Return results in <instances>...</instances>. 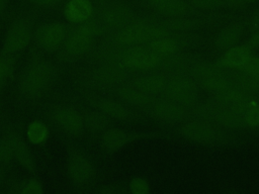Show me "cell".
I'll return each instance as SVG.
<instances>
[{"label": "cell", "mask_w": 259, "mask_h": 194, "mask_svg": "<svg viewBox=\"0 0 259 194\" xmlns=\"http://www.w3.org/2000/svg\"><path fill=\"white\" fill-rule=\"evenodd\" d=\"M57 76L58 70L53 62L41 57H33L18 76V94L26 100L39 99L52 88Z\"/></svg>", "instance_id": "6da1fadb"}, {"label": "cell", "mask_w": 259, "mask_h": 194, "mask_svg": "<svg viewBox=\"0 0 259 194\" xmlns=\"http://www.w3.org/2000/svg\"><path fill=\"white\" fill-rule=\"evenodd\" d=\"M102 32L95 19H89L85 22L75 24L68 30L66 39L58 51L59 60L72 63L88 56L93 48L94 40Z\"/></svg>", "instance_id": "7a4b0ae2"}, {"label": "cell", "mask_w": 259, "mask_h": 194, "mask_svg": "<svg viewBox=\"0 0 259 194\" xmlns=\"http://www.w3.org/2000/svg\"><path fill=\"white\" fill-rule=\"evenodd\" d=\"M34 25V14L22 13L16 16L6 29L0 55L15 56L24 51L32 41Z\"/></svg>", "instance_id": "3957f363"}, {"label": "cell", "mask_w": 259, "mask_h": 194, "mask_svg": "<svg viewBox=\"0 0 259 194\" xmlns=\"http://www.w3.org/2000/svg\"><path fill=\"white\" fill-rule=\"evenodd\" d=\"M169 32L170 30L162 22H131L121 29L113 32L110 45L121 48L169 35Z\"/></svg>", "instance_id": "277c9868"}, {"label": "cell", "mask_w": 259, "mask_h": 194, "mask_svg": "<svg viewBox=\"0 0 259 194\" xmlns=\"http://www.w3.org/2000/svg\"><path fill=\"white\" fill-rule=\"evenodd\" d=\"M69 28L61 21H48L34 27L32 41L45 53H58L63 45Z\"/></svg>", "instance_id": "5b68a950"}, {"label": "cell", "mask_w": 259, "mask_h": 194, "mask_svg": "<svg viewBox=\"0 0 259 194\" xmlns=\"http://www.w3.org/2000/svg\"><path fill=\"white\" fill-rule=\"evenodd\" d=\"M163 94L166 99L184 107L192 106L198 99V86L187 75H172L167 79Z\"/></svg>", "instance_id": "8992f818"}, {"label": "cell", "mask_w": 259, "mask_h": 194, "mask_svg": "<svg viewBox=\"0 0 259 194\" xmlns=\"http://www.w3.org/2000/svg\"><path fill=\"white\" fill-rule=\"evenodd\" d=\"M127 80L125 68L118 64L98 65L81 76V83L88 87H116Z\"/></svg>", "instance_id": "52a82bcc"}, {"label": "cell", "mask_w": 259, "mask_h": 194, "mask_svg": "<svg viewBox=\"0 0 259 194\" xmlns=\"http://www.w3.org/2000/svg\"><path fill=\"white\" fill-rule=\"evenodd\" d=\"M51 119L64 133L78 137L83 134L85 127L82 113L69 105H58L51 110Z\"/></svg>", "instance_id": "ba28073f"}, {"label": "cell", "mask_w": 259, "mask_h": 194, "mask_svg": "<svg viewBox=\"0 0 259 194\" xmlns=\"http://www.w3.org/2000/svg\"><path fill=\"white\" fill-rule=\"evenodd\" d=\"M67 173L75 186L83 187L92 181L95 170L92 162L83 153L71 150L67 156Z\"/></svg>", "instance_id": "9c48e42d"}, {"label": "cell", "mask_w": 259, "mask_h": 194, "mask_svg": "<svg viewBox=\"0 0 259 194\" xmlns=\"http://www.w3.org/2000/svg\"><path fill=\"white\" fill-rule=\"evenodd\" d=\"M178 133L185 139L203 144L213 143L221 137L211 122L198 118L183 123L178 128Z\"/></svg>", "instance_id": "30bf717a"}, {"label": "cell", "mask_w": 259, "mask_h": 194, "mask_svg": "<svg viewBox=\"0 0 259 194\" xmlns=\"http://www.w3.org/2000/svg\"><path fill=\"white\" fill-rule=\"evenodd\" d=\"M118 65L132 70H152L160 66L161 58L148 48L134 47L120 51Z\"/></svg>", "instance_id": "8fae6325"}, {"label": "cell", "mask_w": 259, "mask_h": 194, "mask_svg": "<svg viewBox=\"0 0 259 194\" xmlns=\"http://www.w3.org/2000/svg\"><path fill=\"white\" fill-rule=\"evenodd\" d=\"M87 103L94 109L99 110L111 119L120 121H136L141 117L125 103L99 96H88Z\"/></svg>", "instance_id": "7c38bea8"}, {"label": "cell", "mask_w": 259, "mask_h": 194, "mask_svg": "<svg viewBox=\"0 0 259 194\" xmlns=\"http://www.w3.org/2000/svg\"><path fill=\"white\" fill-rule=\"evenodd\" d=\"M202 119L226 128V129H240L244 128L246 125L244 117L242 114L236 112L230 107L218 105L208 106L199 110Z\"/></svg>", "instance_id": "4fadbf2b"}, {"label": "cell", "mask_w": 259, "mask_h": 194, "mask_svg": "<svg viewBox=\"0 0 259 194\" xmlns=\"http://www.w3.org/2000/svg\"><path fill=\"white\" fill-rule=\"evenodd\" d=\"M146 110L158 121L169 124L181 122L188 116L186 107L166 98L160 100L154 99Z\"/></svg>", "instance_id": "5bb4252c"}, {"label": "cell", "mask_w": 259, "mask_h": 194, "mask_svg": "<svg viewBox=\"0 0 259 194\" xmlns=\"http://www.w3.org/2000/svg\"><path fill=\"white\" fill-rule=\"evenodd\" d=\"M143 134L130 132L121 128L108 127L102 132L100 143L105 152L111 154L122 149L132 141L141 138Z\"/></svg>", "instance_id": "9a60e30c"}, {"label": "cell", "mask_w": 259, "mask_h": 194, "mask_svg": "<svg viewBox=\"0 0 259 194\" xmlns=\"http://www.w3.org/2000/svg\"><path fill=\"white\" fill-rule=\"evenodd\" d=\"M114 94L123 103L144 109H147L154 101L153 96L143 92L132 84H121L116 86L114 89Z\"/></svg>", "instance_id": "2e32d148"}, {"label": "cell", "mask_w": 259, "mask_h": 194, "mask_svg": "<svg viewBox=\"0 0 259 194\" xmlns=\"http://www.w3.org/2000/svg\"><path fill=\"white\" fill-rule=\"evenodd\" d=\"M94 14V6L91 0H68L64 15L66 19L72 24H79L85 22Z\"/></svg>", "instance_id": "e0dca14e"}, {"label": "cell", "mask_w": 259, "mask_h": 194, "mask_svg": "<svg viewBox=\"0 0 259 194\" xmlns=\"http://www.w3.org/2000/svg\"><path fill=\"white\" fill-rule=\"evenodd\" d=\"M8 136L11 140L12 150H13V159L26 171L30 173L35 172V163L31 152L23 139L22 135L18 132L12 131L8 133Z\"/></svg>", "instance_id": "ac0fdd59"}, {"label": "cell", "mask_w": 259, "mask_h": 194, "mask_svg": "<svg viewBox=\"0 0 259 194\" xmlns=\"http://www.w3.org/2000/svg\"><path fill=\"white\" fill-rule=\"evenodd\" d=\"M244 24L242 22H233L223 27L215 36L214 43L220 50L230 48L241 39L244 33Z\"/></svg>", "instance_id": "d6986e66"}, {"label": "cell", "mask_w": 259, "mask_h": 194, "mask_svg": "<svg viewBox=\"0 0 259 194\" xmlns=\"http://www.w3.org/2000/svg\"><path fill=\"white\" fill-rule=\"evenodd\" d=\"M167 78L162 74H147L135 78L132 85L153 96L164 92Z\"/></svg>", "instance_id": "ffe728a7"}, {"label": "cell", "mask_w": 259, "mask_h": 194, "mask_svg": "<svg viewBox=\"0 0 259 194\" xmlns=\"http://www.w3.org/2000/svg\"><path fill=\"white\" fill-rule=\"evenodd\" d=\"M155 10L168 18L185 17L192 12L193 7L187 0H167L154 6Z\"/></svg>", "instance_id": "44dd1931"}, {"label": "cell", "mask_w": 259, "mask_h": 194, "mask_svg": "<svg viewBox=\"0 0 259 194\" xmlns=\"http://www.w3.org/2000/svg\"><path fill=\"white\" fill-rule=\"evenodd\" d=\"M81 113L85 129L92 133H102L110 126L111 118L97 109H85Z\"/></svg>", "instance_id": "7402d4cb"}, {"label": "cell", "mask_w": 259, "mask_h": 194, "mask_svg": "<svg viewBox=\"0 0 259 194\" xmlns=\"http://www.w3.org/2000/svg\"><path fill=\"white\" fill-rule=\"evenodd\" d=\"M180 46L181 43L179 39L169 35H165L150 40L147 48L162 59L176 54L180 50Z\"/></svg>", "instance_id": "603a6c76"}, {"label": "cell", "mask_w": 259, "mask_h": 194, "mask_svg": "<svg viewBox=\"0 0 259 194\" xmlns=\"http://www.w3.org/2000/svg\"><path fill=\"white\" fill-rule=\"evenodd\" d=\"M250 56L251 51L247 45H234L226 50L220 63L225 67L242 69Z\"/></svg>", "instance_id": "cb8c5ba5"}, {"label": "cell", "mask_w": 259, "mask_h": 194, "mask_svg": "<svg viewBox=\"0 0 259 194\" xmlns=\"http://www.w3.org/2000/svg\"><path fill=\"white\" fill-rule=\"evenodd\" d=\"M250 94L241 90L237 86H228L220 91L213 93L214 99L218 104L232 108L236 104L242 102L249 97Z\"/></svg>", "instance_id": "d4e9b609"}, {"label": "cell", "mask_w": 259, "mask_h": 194, "mask_svg": "<svg viewBox=\"0 0 259 194\" xmlns=\"http://www.w3.org/2000/svg\"><path fill=\"white\" fill-rule=\"evenodd\" d=\"M195 83L197 84L198 87L211 93H214L232 85L230 79L221 70L201 78Z\"/></svg>", "instance_id": "484cf974"}, {"label": "cell", "mask_w": 259, "mask_h": 194, "mask_svg": "<svg viewBox=\"0 0 259 194\" xmlns=\"http://www.w3.org/2000/svg\"><path fill=\"white\" fill-rule=\"evenodd\" d=\"M8 192L19 194H42L44 185L35 178H28L12 183L8 189Z\"/></svg>", "instance_id": "4316f807"}, {"label": "cell", "mask_w": 259, "mask_h": 194, "mask_svg": "<svg viewBox=\"0 0 259 194\" xmlns=\"http://www.w3.org/2000/svg\"><path fill=\"white\" fill-rule=\"evenodd\" d=\"M234 84L248 94H259V76H252L244 72L236 75Z\"/></svg>", "instance_id": "83f0119b"}, {"label": "cell", "mask_w": 259, "mask_h": 194, "mask_svg": "<svg viewBox=\"0 0 259 194\" xmlns=\"http://www.w3.org/2000/svg\"><path fill=\"white\" fill-rule=\"evenodd\" d=\"M14 56L0 55V83L6 84L7 80L12 76L15 69Z\"/></svg>", "instance_id": "f1b7e54d"}, {"label": "cell", "mask_w": 259, "mask_h": 194, "mask_svg": "<svg viewBox=\"0 0 259 194\" xmlns=\"http://www.w3.org/2000/svg\"><path fill=\"white\" fill-rule=\"evenodd\" d=\"M27 136L32 143H41L48 136L47 126L39 121L31 122L27 130Z\"/></svg>", "instance_id": "f546056e"}, {"label": "cell", "mask_w": 259, "mask_h": 194, "mask_svg": "<svg viewBox=\"0 0 259 194\" xmlns=\"http://www.w3.org/2000/svg\"><path fill=\"white\" fill-rule=\"evenodd\" d=\"M13 159V150L11 140L7 135L0 138V166L6 167Z\"/></svg>", "instance_id": "4dcf8cb0"}, {"label": "cell", "mask_w": 259, "mask_h": 194, "mask_svg": "<svg viewBox=\"0 0 259 194\" xmlns=\"http://www.w3.org/2000/svg\"><path fill=\"white\" fill-rule=\"evenodd\" d=\"M247 126H259V104L254 101L243 114Z\"/></svg>", "instance_id": "1f68e13d"}, {"label": "cell", "mask_w": 259, "mask_h": 194, "mask_svg": "<svg viewBox=\"0 0 259 194\" xmlns=\"http://www.w3.org/2000/svg\"><path fill=\"white\" fill-rule=\"evenodd\" d=\"M128 187L133 194H148L150 191L148 181L142 177L133 178L128 184Z\"/></svg>", "instance_id": "d6a6232c"}, {"label": "cell", "mask_w": 259, "mask_h": 194, "mask_svg": "<svg viewBox=\"0 0 259 194\" xmlns=\"http://www.w3.org/2000/svg\"><path fill=\"white\" fill-rule=\"evenodd\" d=\"M189 4L198 9L202 10H217L225 5L221 0H187Z\"/></svg>", "instance_id": "836d02e7"}, {"label": "cell", "mask_w": 259, "mask_h": 194, "mask_svg": "<svg viewBox=\"0 0 259 194\" xmlns=\"http://www.w3.org/2000/svg\"><path fill=\"white\" fill-rule=\"evenodd\" d=\"M242 70L252 76H259V57L251 54Z\"/></svg>", "instance_id": "e575fe53"}, {"label": "cell", "mask_w": 259, "mask_h": 194, "mask_svg": "<svg viewBox=\"0 0 259 194\" xmlns=\"http://www.w3.org/2000/svg\"><path fill=\"white\" fill-rule=\"evenodd\" d=\"M23 1L33 7L49 9V8H54L59 6L65 0H23Z\"/></svg>", "instance_id": "d590c367"}, {"label": "cell", "mask_w": 259, "mask_h": 194, "mask_svg": "<svg viewBox=\"0 0 259 194\" xmlns=\"http://www.w3.org/2000/svg\"><path fill=\"white\" fill-rule=\"evenodd\" d=\"M246 45L251 50H258L259 48V28L258 29H255V30H252L248 40H247V43Z\"/></svg>", "instance_id": "8d00e7d4"}, {"label": "cell", "mask_w": 259, "mask_h": 194, "mask_svg": "<svg viewBox=\"0 0 259 194\" xmlns=\"http://www.w3.org/2000/svg\"><path fill=\"white\" fill-rule=\"evenodd\" d=\"M250 26H251V30H255L259 28V9L254 11V13L252 14L251 20H250Z\"/></svg>", "instance_id": "74e56055"}, {"label": "cell", "mask_w": 259, "mask_h": 194, "mask_svg": "<svg viewBox=\"0 0 259 194\" xmlns=\"http://www.w3.org/2000/svg\"><path fill=\"white\" fill-rule=\"evenodd\" d=\"M10 2L11 0H0V14H3L7 10Z\"/></svg>", "instance_id": "f35d334b"}, {"label": "cell", "mask_w": 259, "mask_h": 194, "mask_svg": "<svg viewBox=\"0 0 259 194\" xmlns=\"http://www.w3.org/2000/svg\"><path fill=\"white\" fill-rule=\"evenodd\" d=\"M258 0H233L234 6H238V5H246V4H252L257 2Z\"/></svg>", "instance_id": "ab89813d"}, {"label": "cell", "mask_w": 259, "mask_h": 194, "mask_svg": "<svg viewBox=\"0 0 259 194\" xmlns=\"http://www.w3.org/2000/svg\"><path fill=\"white\" fill-rule=\"evenodd\" d=\"M5 167L3 166H0V186L2 185L4 179H5Z\"/></svg>", "instance_id": "60d3db41"}, {"label": "cell", "mask_w": 259, "mask_h": 194, "mask_svg": "<svg viewBox=\"0 0 259 194\" xmlns=\"http://www.w3.org/2000/svg\"><path fill=\"white\" fill-rule=\"evenodd\" d=\"M147 1L154 7V6H156L158 4H161V3H163V2H165L167 0H147Z\"/></svg>", "instance_id": "b9f144b4"}, {"label": "cell", "mask_w": 259, "mask_h": 194, "mask_svg": "<svg viewBox=\"0 0 259 194\" xmlns=\"http://www.w3.org/2000/svg\"><path fill=\"white\" fill-rule=\"evenodd\" d=\"M4 86H5V84H1L0 83V93H1V91L3 90V88H4Z\"/></svg>", "instance_id": "7bdbcfd3"}]
</instances>
